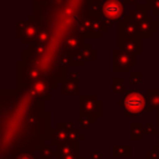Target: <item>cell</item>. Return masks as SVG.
I'll return each mask as SVG.
<instances>
[{
  "label": "cell",
  "mask_w": 159,
  "mask_h": 159,
  "mask_svg": "<svg viewBox=\"0 0 159 159\" xmlns=\"http://www.w3.org/2000/svg\"><path fill=\"white\" fill-rule=\"evenodd\" d=\"M125 108L127 112L130 113V116H134L137 113H140L144 108V98L139 92L130 91L125 97Z\"/></svg>",
  "instance_id": "obj_1"
},
{
  "label": "cell",
  "mask_w": 159,
  "mask_h": 159,
  "mask_svg": "<svg viewBox=\"0 0 159 159\" xmlns=\"http://www.w3.org/2000/svg\"><path fill=\"white\" fill-rule=\"evenodd\" d=\"M123 12V7L120 5V2L116 1V0H112V1H108L104 6V15L107 17H111V19H118Z\"/></svg>",
  "instance_id": "obj_2"
}]
</instances>
